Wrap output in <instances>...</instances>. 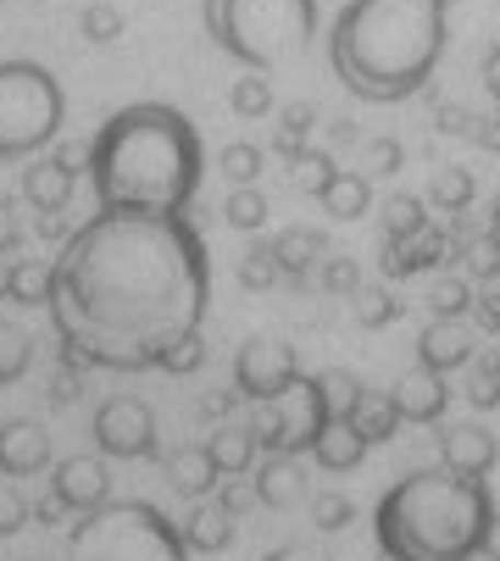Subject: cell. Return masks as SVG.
<instances>
[{
	"instance_id": "6da1fadb",
	"label": "cell",
	"mask_w": 500,
	"mask_h": 561,
	"mask_svg": "<svg viewBox=\"0 0 500 561\" xmlns=\"http://www.w3.org/2000/svg\"><path fill=\"white\" fill-rule=\"evenodd\" d=\"M212 262L184 211H95L56 256L50 317L83 367H156L179 334L201 329Z\"/></svg>"
},
{
	"instance_id": "7a4b0ae2",
	"label": "cell",
	"mask_w": 500,
	"mask_h": 561,
	"mask_svg": "<svg viewBox=\"0 0 500 561\" xmlns=\"http://www.w3.org/2000/svg\"><path fill=\"white\" fill-rule=\"evenodd\" d=\"M83 168H90L101 211L173 217L201 190L206 150H201L195 123L179 106L139 101V106H123L117 117L101 123V134L83 150Z\"/></svg>"
},
{
	"instance_id": "3957f363",
	"label": "cell",
	"mask_w": 500,
	"mask_h": 561,
	"mask_svg": "<svg viewBox=\"0 0 500 561\" xmlns=\"http://www.w3.org/2000/svg\"><path fill=\"white\" fill-rule=\"evenodd\" d=\"M445 45L451 34L440 0H351L328 34L340 84L373 106L411 101L417 90H429Z\"/></svg>"
},
{
	"instance_id": "277c9868",
	"label": "cell",
	"mask_w": 500,
	"mask_h": 561,
	"mask_svg": "<svg viewBox=\"0 0 500 561\" xmlns=\"http://www.w3.org/2000/svg\"><path fill=\"white\" fill-rule=\"evenodd\" d=\"M495 523L484 478L411 472L378 501V550L389 561H473Z\"/></svg>"
},
{
	"instance_id": "5b68a950",
	"label": "cell",
	"mask_w": 500,
	"mask_h": 561,
	"mask_svg": "<svg viewBox=\"0 0 500 561\" xmlns=\"http://www.w3.org/2000/svg\"><path fill=\"white\" fill-rule=\"evenodd\" d=\"M206 34L250 72H268L311 45L317 0H206Z\"/></svg>"
},
{
	"instance_id": "8992f818",
	"label": "cell",
	"mask_w": 500,
	"mask_h": 561,
	"mask_svg": "<svg viewBox=\"0 0 500 561\" xmlns=\"http://www.w3.org/2000/svg\"><path fill=\"white\" fill-rule=\"evenodd\" d=\"M67 561H190L184 528H173L156 506L123 501L95 506L67 539Z\"/></svg>"
},
{
	"instance_id": "52a82bcc",
	"label": "cell",
	"mask_w": 500,
	"mask_h": 561,
	"mask_svg": "<svg viewBox=\"0 0 500 561\" xmlns=\"http://www.w3.org/2000/svg\"><path fill=\"white\" fill-rule=\"evenodd\" d=\"M67 117V95L56 72L39 61H0V150L12 156H39Z\"/></svg>"
},
{
	"instance_id": "ba28073f",
	"label": "cell",
	"mask_w": 500,
	"mask_h": 561,
	"mask_svg": "<svg viewBox=\"0 0 500 561\" xmlns=\"http://www.w3.org/2000/svg\"><path fill=\"white\" fill-rule=\"evenodd\" d=\"M234 383L250 400H279L300 383V356L284 340H245L234 356Z\"/></svg>"
},
{
	"instance_id": "9c48e42d",
	"label": "cell",
	"mask_w": 500,
	"mask_h": 561,
	"mask_svg": "<svg viewBox=\"0 0 500 561\" xmlns=\"http://www.w3.org/2000/svg\"><path fill=\"white\" fill-rule=\"evenodd\" d=\"M95 445H101V456H117V461L156 456V417H150V407L134 400V394H112L106 407L95 412Z\"/></svg>"
},
{
	"instance_id": "30bf717a",
	"label": "cell",
	"mask_w": 500,
	"mask_h": 561,
	"mask_svg": "<svg viewBox=\"0 0 500 561\" xmlns=\"http://www.w3.org/2000/svg\"><path fill=\"white\" fill-rule=\"evenodd\" d=\"M50 495L67 506V512H95L112 501V472L101 456H67L50 478Z\"/></svg>"
},
{
	"instance_id": "8fae6325",
	"label": "cell",
	"mask_w": 500,
	"mask_h": 561,
	"mask_svg": "<svg viewBox=\"0 0 500 561\" xmlns=\"http://www.w3.org/2000/svg\"><path fill=\"white\" fill-rule=\"evenodd\" d=\"M451 233L445 228H417L406 239H384V273L389 278H411V273H429L440 262H451Z\"/></svg>"
},
{
	"instance_id": "7c38bea8",
	"label": "cell",
	"mask_w": 500,
	"mask_h": 561,
	"mask_svg": "<svg viewBox=\"0 0 500 561\" xmlns=\"http://www.w3.org/2000/svg\"><path fill=\"white\" fill-rule=\"evenodd\" d=\"M389 394H395V412H400V423H440V417H445V407H451L445 373H429V367L406 373Z\"/></svg>"
},
{
	"instance_id": "4fadbf2b",
	"label": "cell",
	"mask_w": 500,
	"mask_h": 561,
	"mask_svg": "<svg viewBox=\"0 0 500 561\" xmlns=\"http://www.w3.org/2000/svg\"><path fill=\"white\" fill-rule=\"evenodd\" d=\"M467 362H473V334L462 329V317H434V323L423 329V340H417V367L456 373Z\"/></svg>"
},
{
	"instance_id": "5bb4252c",
	"label": "cell",
	"mask_w": 500,
	"mask_h": 561,
	"mask_svg": "<svg viewBox=\"0 0 500 561\" xmlns=\"http://www.w3.org/2000/svg\"><path fill=\"white\" fill-rule=\"evenodd\" d=\"M495 456H500V445H495V434L478 428V423H462V428H445V434H440V461H445V472L484 478V472L495 467Z\"/></svg>"
},
{
	"instance_id": "9a60e30c",
	"label": "cell",
	"mask_w": 500,
	"mask_h": 561,
	"mask_svg": "<svg viewBox=\"0 0 500 561\" xmlns=\"http://www.w3.org/2000/svg\"><path fill=\"white\" fill-rule=\"evenodd\" d=\"M50 467V439L39 423L18 417V423H0V472L7 478H29Z\"/></svg>"
},
{
	"instance_id": "2e32d148",
	"label": "cell",
	"mask_w": 500,
	"mask_h": 561,
	"mask_svg": "<svg viewBox=\"0 0 500 561\" xmlns=\"http://www.w3.org/2000/svg\"><path fill=\"white\" fill-rule=\"evenodd\" d=\"M72 184H78V156H45L23 173V195L34 211H67Z\"/></svg>"
},
{
	"instance_id": "e0dca14e",
	"label": "cell",
	"mask_w": 500,
	"mask_h": 561,
	"mask_svg": "<svg viewBox=\"0 0 500 561\" xmlns=\"http://www.w3.org/2000/svg\"><path fill=\"white\" fill-rule=\"evenodd\" d=\"M273 256H279V273L300 284L311 267H322V256H328V239H322L317 228H284V233L273 239Z\"/></svg>"
},
{
	"instance_id": "ac0fdd59",
	"label": "cell",
	"mask_w": 500,
	"mask_h": 561,
	"mask_svg": "<svg viewBox=\"0 0 500 561\" xmlns=\"http://www.w3.org/2000/svg\"><path fill=\"white\" fill-rule=\"evenodd\" d=\"M322 211L328 217H340V222H356V217H367V206H373V184H367V173H351V168H340L328 184H322Z\"/></svg>"
},
{
	"instance_id": "d6986e66",
	"label": "cell",
	"mask_w": 500,
	"mask_h": 561,
	"mask_svg": "<svg viewBox=\"0 0 500 561\" xmlns=\"http://www.w3.org/2000/svg\"><path fill=\"white\" fill-rule=\"evenodd\" d=\"M362 456H367V439L351 423H328L317 434V445H311V461L322 472H351V467H362Z\"/></svg>"
},
{
	"instance_id": "ffe728a7",
	"label": "cell",
	"mask_w": 500,
	"mask_h": 561,
	"mask_svg": "<svg viewBox=\"0 0 500 561\" xmlns=\"http://www.w3.org/2000/svg\"><path fill=\"white\" fill-rule=\"evenodd\" d=\"M367 445H384V439H395V428H400V412H395V394H384V389H362V400H356V412L345 417Z\"/></svg>"
},
{
	"instance_id": "44dd1931",
	"label": "cell",
	"mask_w": 500,
	"mask_h": 561,
	"mask_svg": "<svg viewBox=\"0 0 500 561\" xmlns=\"http://www.w3.org/2000/svg\"><path fill=\"white\" fill-rule=\"evenodd\" d=\"M167 478H173V490L179 495H212L217 484H223V472H217V461H212V450L201 445V450H179L173 461H167Z\"/></svg>"
},
{
	"instance_id": "7402d4cb",
	"label": "cell",
	"mask_w": 500,
	"mask_h": 561,
	"mask_svg": "<svg viewBox=\"0 0 500 561\" xmlns=\"http://www.w3.org/2000/svg\"><path fill=\"white\" fill-rule=\"evenodd\" d=\"M445 34H489V50L500 45V0H440Z\"/></svg>"
},
{
	"instance_id": "603a6c76",
	"label": "cell",
	"mask_w": 500,
	"mask_h": 561,
	"mask_svg": "<svg viewBox=\"0 0 500 561\" xmlns=\"http://www.w3.org/2000/svg\"><path fill=\"white\" fill-rule=\"evenodd\" d=\"M300 495H306V478H300L295 456L262 461V472H257V501H262V506H295Z\"/></svg>"
},
{
	"instance_id": "cb8c5ba5",
	"label": "cell",
	"mask_w": 500,
	"mask_h": 561,
	"mask_svg": "<svg viewBox=\"0 0 500 561\" xmlns=\"http://www.w3.org/2000/svg\"><path fill=\"white\" fill-rule=\"evenodd\" d=\"M206 450H212V461H217V472L223 478H239V472H250V461H257V428H217L212 439H206Z\"/></svg>"
},
{
	"instance_id": "d4e9b609",
	"label": "cell",
	"mask_w": 500,
	"mask_h": 561,
	"mask_svg": "<svg viewBox=\"0 0 500 561\" xmlns=\"http://www.w3.org/2000/svg\"><path fill=\"white\" fill-rule=\"evenodd\" d=\"M184 545L201 550V556L228 550V545H234V517H228L223 506H201V512H190V523H184Z\"/></svg>"
},
{
	"instance_id": "484cf974",
	"label": "cell",
	"mask_w": 500,
	"mask_h": 561,
	"mask_svg": "<svg viewBox=\"0 0 500 561\" xmlns=\"http://www.w3.org/2000/svg\"><path fill=\"white\" fill-rule=\"evenodd\" d=\"M473 190H478V184H473V173H467V168H440V173H434V184H429V206L456 217V211H467V206H473Z\"/></svg>"
},
{
	"instance_id": "4316f807",
	"label": "cell",
	"mask_w": 500,
	"mask_h": 561,
	"mask_svg": "<svg viewBox=\"0 0 500 561\" xmlns=\"http://www.w3.org/2000/svg\"><path fill=\"white\" fill-rule=\"evenodd\" d=\"M223 222L239 228V233H257L268 222V195L257 184H234V195L223 201Z\"/></svg>"
},
{
	"instance_id": "83f0119b",
	"label": "cell",
	"mask_w": 500,
	"mask_h": 561,
	"mask_svg": "<svg viewBox=\"0 0 500 561\" xmlns=\"http://www.w3.org/2000/svg\"><path fill=\"white\" fill-rule=\"evenodd\" d=\"M50 284H56V267H45V262H12V300L18 306H50Z\"/></svg>"
},
{
	"instance_id": "f1b7e54d",
	"label": "cell",
	"mask_w": 500,
	"mask_h": 561,
	"mask_svg": "<svg viewBox=\"0 0 500 561\" xmlns=\"http://www.w3.org/2000/svg\"><path fill=\"white\" fill-rule=\"evenodd\" d=\"M228 106H234L239 117H250V123H257V117H268V112H273V84H268L262 72H250V78H234V90H228Z\"/></svg>"
},
{
	"instance_id": "f546056e",
	"label": "cell",
	"mask_w": 500,
	"mask_h": 561,
	"mask_svg": "<svg viewBox=\"0 0 500 561\" xmlns=\"http://www.w3.org/2000/svg\"><path fill=\"white\" fill-rule=\"evenodd\" d=\"M29 362H34V340L23 329H12V323H0V383L23 378Z\"/></svg>"
},
{
	"instance_id": "4dcf8cb0",
	"label": "cell",
	"mask_w": 500,
	"mask_h": 561,
	"mask_svg": "<svg viewBox=\"0 0 500 561\" xmlns=\"http://www.w3.org/2000/svg\"><path fill=\"white\" fill-rule=\"evenodd\" d=\"M417 228H429V206L417 201V195H395V201L384 206V239H406V233H417Z\"/></svg>"
},
{
	"instance_id": "1f68e13d",
	"label": "cell",
	"mask_w": 500,
	"mask_h": 561,
	"mask_svg": "<svg viewBox=\"0 0 500 561\" xmlns=\"http://www.w3.org/2000/svg\"><path fill=\"white\" fill-rule=\"evenodd\" d=\"M201 362H206V340H201V329H190V334H179L173 345L161 351L156 367H161V373H173V378H184V373H195Z\"/></svg>"
},
{
	"instance_id": "d6a6232c",
	"label": "cell",
	"mask_w": 500,
	"mask_h": 561,
	"mask_svg": "<svg viewBox=\"0 0 500 561\" xmlns=\"http://www.w3.org/2000/svg\"><path fill=\"white\" fill-rule=\"evenodd\" d=\"M217 162H223V173H228V184H257L262 179V162H268V156H262V145H228L223 156H217Z\"/></svg>"
},
{
	"instance_id": "836d02e7",
	"label": "cell",
	"mask_w": 500,
	"mask_h": 561,
	"mask_svg": "<svg viewBox=\"0 0 500 561\" xmlns=\"http://www.w3.org/2000/svg\"><path fill=\"white\" fill-rule=\"evenodd\" d=\"M311 128H317V112H311V106H284V112H279V139H273L279 156H289V162H295L300 139H306Z\"/></svg>"
},
{
	"instance_id": "e575fe53",
	"label": "cell",
	"mask_w": 500,
	"mask_h": 561,
	"mask_svg": "<svg viewBox=\"0 0 500 561\" xmlns=\"http://www.w3.org/2000/svg\"><path fill=\"white\" fill-rule=\"evenodd\" d=\"M78 28H83V39L112 45V39L123 34V12L112 7V0H95V7H83V12H78Z\"/></svg>"
},
{
	"instance_id": "d590c367",
	"label": "cell",
	"mask_w": 500,
	"mask_h": 561,
	"mask_svg": "<svg viewBox=\"0 0 500 561\" xmlns=\"http://www.w3.org/2000/svg\"><path fill=\"white\" fill-rule=\"evenodd\" d=\"M284 273H279V256H273V245H257V251H245V262H239V284L245 289H273Z\"/></svg>"
},
{
	"instance_id": "8d00e7d4",
	"label": "cell",
	"mask_w": 500,
	"mask_h": 561,
	"mask_svg": "<svg viewBox=\"0 0 500 561\" xmlns=\"http://www.w3.org/2000/svg\"><path fill=\"white\" fill-rule=\"evenodd\" d=\"M395 317H400V300L389 289H356V323L362 329H384Z\"/></svg>"
},
{
	"instance_id": "74e56055",
	"label": "cell",
	"mask_w": 500,
	"mask_h": 561,
	"mask_svg": "<svg viewBox=\"0 0 500 561\" xmlns=\"http://www.w3.org/2000/svg\"><path fill=\"white\" fill-rule=\"evenodd\" d=\"M429 306H434V317H467L473 311V284L467 278H440Z\"/></svg>"
},
{
	"instance_id": "f35d334b",
	"label": "cell",
	"mask_w": 500,
	"mask_h": 561,
	"mask_svg": "<svg viewBox=\"0 0 500 561\" xmlns=\"http://www.w3.org/2000/svg\"><path fill=\"white\" fill-rule=\"evenodd\" d=\"M333 173H340V168H333L322 150H300V156H295V179H300V190H311V195H322V184H328Z\"/></svg>"
},
{
	"instance_id": "ab89813d",
	"label": "cell",
	"mask_w": 500,
	"mask_h": 561,
	"mask_svg": "<svg viewBox=\"0 0 500 561\" xmlns=\"http://www.w3.org/2000/svg\"><path fill=\"white\" fill-rule=\"evenodd\" d=\"M462 251H467V267H473L478 278H495V273H500V233H495V228H489L484 239H467Z\"/></svg>"
},
{
	"instance_id": "60d3db41",
	"label": "cell",
	"mask_w": 500,
	"mask_h": 561,
	"mask_svg": "<svg viewBox=\"0 0 500 561\" xmlns=\"http://www.w3.org/2000/svg\"><path fill=\"white\" fill-rule=\"evenodd\" d=\"M322 289H333V295H356V289H362L356 262H351V256H322Z\"/></svg>"
},
{
	"instance_id": "b9f144b4",
	"label": "cell",
	"mask_w": 500,
	"mask_h": 561,
	"mask_svg": "<svg viewBox=\"0 0 500 561\" xmlns=\"http://www.w3.org/2000/svg\"><path fill=\"white\" fill-rule=\"evenodd\" d=\"M351 517H356V506H351L345 495H317V501H311V523H317L322 534H333V528H345Z\"/></svg>"
},
{
	"instance_id": "7bdbcfd3",
	"label": "cell",
	"mask_w": 500,
	"mask_h": 561,
	"mask_svg": "<svg viewBox=\"0 0 500 561\" xmlns=\"http://www.w3.org/2000/svg\"><path fill=\"white\" fill-rule=\"evenodd\" d=\"M29 517H34V506H29L18 490H0V539L23 534V528H29Z\"/></svg>"
},
{
	"instance_id": "ee69618b",
	"label": "cell",
	"mask_w": 500,
	"mask_h": 561,
	"mask_svg": "<svg viewBox=\"0 0 500 561\" xmlns=\"http://www.w3.org/2000/svg\"><path fill=\"white\" fill-rule=\"evenodd\" d=\"M217 506H223L228 517H245L250 506H257V484H239V478H223V484H217Z\"/></svg>"
},
{
	"instance_id": "f6af8a7d",
	"label": "cell",
	"mask_w": 500,
	"mask_h": 561,
	"mask_svg": "<svg viewBox=\"0 0 500 561\" xmlns=\"http://www.w3.org/2000/svg\"><path fill=\"white\" fill-rule=\"evenodd\" d=\"M473 317H478L484 329H495V334H500V273H495V278H484V289L473 295Z\"/></svg>"
},
{
	"instance_id": "bcb514c9",
	"label": "cell",
	"mask_w": 500,
	"mask_h": 561,
	"mask_svg": "<svg viewBox=\"0 0 500 561\" xmlns=\"http://www.w3.org/2000/svg\"><path fill=\"white\" fill-rule=\"evenodd\" d=\"M467 400H473V407H478V412H495V407H500V373H495L489 362H484V373L473 378V389H467Z\"/></svg>"
},
{
	"instance_id": "7dc6e473",
	"label": "cell",
	"mask_w": 500,
	"mask_h": 561,
	"mask_svg": "<svg viewBox=\"0 0 500 561\" xmlns=\"http://www.w3.org/2000/svg\"><path fill=\"white\" fill-rule=\"evenodd\" d=\"M400 162H406V150L395 139H367V168L373 173H400Z\"/></svg>"
},
{
	"instance_id": "c3c4849f",
	"label": "cell",
	"mask_w": 500,
	"mask_h": 561,
	"mask_svg": "<svg viewBox=\"0 0 500 561\" xmlns=\"http://www.w3.org/2000/svg\"><path fill=\"white\" fill-rule=\"evenodd\" d=\"M18 239H23L18 211H12V201H0V256H12V251H18Z\"/></svg>"
},
{
	"instance_id": "681fc988",
	"label": "cell",
	"mask_w": 500,
	"mask_h": 561,
	"mask_svg": "<svg viewBox=\"0 0 500 561\" xmlns=\"http://www.w3.org/2000/svg\"><path fill=\"white\" fill-rule=\"evenodd\" d=\"M434 123H440L445 134H473V128H478V117H467L462 106H434Z\"/></svg>"
},
{
	"instance_id": "f907efd6",
	"label": "cell",
	"mask_w": 500,
	"mask_h": 561,
	"mask_svg": "<svg viewBox=\"0 0 500 561\" xmlns=\"http://www.w3.org/2000/svg\"><path fill=\"white\" fill-rule=\"evenodd\" d=\"M39 239H50V245H67V239H72L67 217H61V211H39Z\"/></svg>"
},
{
	"instance_id": "816d5d0a",
	"label": "cell",
	"mask_w": 500,
	"mask_h": 561,
	"mask_svg": "<svg viewBox=\"0 0 500 561\" xmlns=\"http://www.w3.org/2000/svg\"><path fill=\"white\" fill-rule=\"evenodd\" d=\"M268 561H328V556H322L317 545H279Z\"/></svg>"
},
{
	"instance_id": "f5cc1de1",
	"label": "cell",
	"mask_w": 500,
	"mask_h": 561,
	"mask_svg": "<svg viewBox=\"0 0 500 561\" xmlns=\"http://www.w3.org/2000/svg\"><path fill=\"white\" fill-rule=\"evenodd\" d=\"M484 84H489V95H495V106H500V45L484 50Z\"/></svg>"
},
{
	"instance_id": "db71d44e",
	"label": "cell",
	"mask_w": 500,
	"mask_h": 561,
	"mask_svg": "<svg viewBox=\"0 0 500 561\" xmlns=\"http://www.w3.org/2000/svg\"><path fill=\"white\" fill-rule=\"evenodd\" d=\"M61 512H67V506H61L56 495H45V501L34 506V517H39V523H61Z\"/></svg>"
},
{
	"instance_id": "11a10c76",
	"label": "cell",
	"mask_w": 500,
	"mask_h": 561,
	"mask_svg": "<svg viewBox=\"0 0 500 561\" xmlns=\"http://www.w3.org/2000/svg\"><path fill=\"white\" fill-rule=\"evenodd\" d=\"M478 556L500 561V512H495V523H489V534H484V550H478Z\"/></svg>"
},
{
	"instance_id": "9f6ffc18",
	"label": "cell",
	"mask_w": 500,
	"mask_h": 561,
	"mask_svg": "<svg viewBox=\"0 0 500 561\" xmlns=\"http://www.w3.org/2000/svg\"><path fill=\"white\" fill-rule=\"evenodd\" d=\"M0 300H12V256H0Z\"/></svg>"
},
{
	"instance_id": "6f0895ef",
	"label": "cell",
	"mask_w": 500,
	"mask_h": 561,
	"mask_svg": "<svg viewBox=\"0 0 500 561\" xmlns=\"http://www.w3.org/2000/svg\"><path fill=\"white\" fill-rule=\"evenodd\" d=\"M489 228L500 233V195H495V211H489Z\"/></svg>"
},
{
	"instance_id": "680465c9",
	"label": "cell",
	"mask_w": 500,
	"mask_h": 561,
	"mask_svg": "<svg viewBox=\"0 0 500 561\" xmlns=\"http://www.w3.org/2000/svg\"><path fill=\"white\" fill-rule=\"evenodd\" d=\"M0 162H7V150H0Z\"/></svg>"
}]
</instances>
